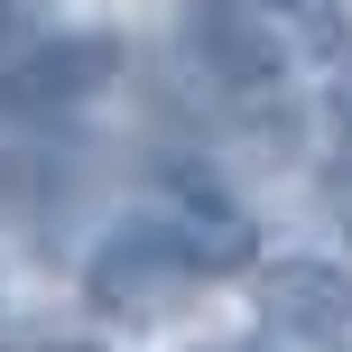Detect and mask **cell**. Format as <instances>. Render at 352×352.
I'll list each match as a JSON object with an SVG mask.
<instances>
[{"label": "cell", "instance_id": "6da1fadb", "mask_svg": "<svg viewBox=\"0 0 352 352\" xmlns=\"http://www.w3.org/2000/svg\"><path fill=\"white\" fill-rule=\"evenodd\" d=\"M186 56L232 111H269L287 93V19L250 10V0H186Z\"/></svg>", "mask_w": 352, "mask_h": 352}, {"label": "cell", "instance_id": "7a4b0ae2", "mask_svg": "<svg viewBox=\"0 0 352 352\" xmlns=\"http://www.w3.org/2000/svg\"><path fill=\"white\" fill-rule=\"evenodd\" d=\"M186 297H195V269L176 260V241L148 213L111 223L102 241H93V260H84V306L102 324H167Z\"/></svg>", "mask_w": 352, "mask_h": 352}, {"label": "cell", "instance_id": "3957f363", "mask_svg": "<svg viewBox=\"0 0 352 352\" xmlns=\"http://www.w3.org/2000/svg\"><path fill=\"white\" fill-rule=\"evenodd\" d=\"M140 213L176 241V260H186L195 278H232V269L260 260V213H250L223 176H204V167H167Z\"/></svg>", "mask_w": 352, "mask_h": 352}, {"label": "cell", "instance_id": "277c9868", "mask_svg": "<svg viewBox=\"0 0 352 352\" xmlns=\"http://www.w3.org/2000/svg\"><path fill=\"white\" fill-rule=\"evenodd\" d=\"M250 306L278 343L297 352H352V260L324 250H278L250 269Z\"/></svg>", "mask_w": 352, "mask_h": 352}, {"label": "cell", "instance_id": "5b68a950", "mask_svg": "<svg viewBox=\"0 0 352 352\" xmlns=\"http://www.w3.org/2000/svg\"><path fill=\"white\" fill-rule=\"evenodd\" d=\"M111 65H121V47L111 37H19L10 56H0V93H10V111H74L93 102V93L111 84Z\"/></svg>", "mask_w": 352, "mask_h": 352}, {"label": "cell", "instance_id": "8992f818", "mask_svg": "<svg viewBox=\"0 0 352 352\" xmlns=\"http://www.w3.org/2000/svg\"><path fill=\"white\" fill-rule=\"evenodd\" d=\"M324 130H334V167L352 176V28L324 37Z\"/></svg>", "mask_w": 352, "mask_h": 352}, {"label": "cell", "instance_id": "52a82bcc", "mask_svg": "<svg viewBox=\"0 0 352 352\" xmlns=\"http://www.w3.org/2000/svg\"><path fill=\"white\" fill-rule=\"evenodd\" d=\"M47 19H56V0H0V56H10L19 37H37Z\"/></svg>", "mask_w": 352, "mask_h": 352}, {"label": "cell", "instance_id": "ba28073f", "mask_svg": "<svg viewBox=\"0 0 352 352\" xmlns=\"http://www.w3.org/2000/svg\"><path fill=\"white\" fill-rule=\"evenodd\" d=\"M250 10L287 19V28H324V10H334V0H250Z\"/></svg>", "mask_w": 352, "mask_h": 352}]
</instances>
